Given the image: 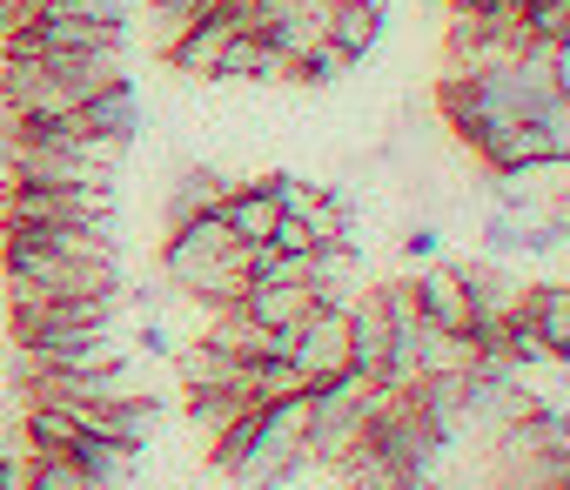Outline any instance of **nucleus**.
I'll return each instance as SVG.
<instances>
[{
  "mask_svg": "<svg viewBox=\"0 0 570 490\" xmlns=\"http://www.w3.org/2000/svg\"><path fill=\"white\" fill-rule=\"evenodd\" d=\"M370 416H376V383H363L356 370L316 383V390H309V430H303L309 463H316V470H336V463L363 443Z\"/></svg>",
  "mask_w": 570,
  "mask_h": 490,
  "instance_id": "obj_3",
  "label": "nucleus"
},
{
  "mask_svg": "<svg viewBox=\"0 0 570 490\" xmlns=\"http://www.w3.org/2000/svg\"><path fill=\"white\" fill-rule=\"evenodd\" d=\"M255 390H262V403H275V396H303L309 376H303L289 356H262V363H255Z\"/></svg>",
  "mask_w": 570,
  "mask_h": 490,
  "instance_id": "obj_23",
  "label": "nucleus"
},
{
  "mask_svg": "<svg viewBox=\"0 0 570 490\" xmlns=\"http://www.w3.org/2000/svg\"><path fill=\"white\" fill-rule=\"evenodd\" d=\"M563 14H570V0H563Z\"/></svg>",
  "mask_w": 570,
  "mask_h": 490,
  "instance_id": "obj_28",
  "label": "nucleus"
},
{
  "mask_svg": "<svg viewBox=\"0 0 570 490\" xmlns=\"http://www.w3.org/2000/svg\"><path fill=\"white\" fill-rule=\"evenodd\" d=\"M450 8H470V14H490V8H503V0H450Z\"/></svg>",
  "mask_w": 570,
  "mask_h": 490,
  "instance_id": "obj_27",
  "label": "nucleus"
},
{
  "mask_svg": "<svg viewBox=\"0 0 570 490\" xmlns=\"http://www.w3.org/2000/svg\"><path fill=\"white\" fill-rule=\"evenodd\" d=\"M228 175L222 168H175V182H168V228H181V222H195V215H222V202H228Z\"/></svg>",
  "mask_w": 570,
  "mask_h": 490,
  "instance_id": "obj_15",
  "label": "nucleus"
},
{
  "mask_svg": "<svg viewBox=\"0 0 570 490\" xmlns=\"http://www.w3.org/2000/svg\"><path fill=\"white\" fill-rule=\"evenodd\" d=\"M208 14H222V0H148V48L168 61V48H175L188 28H202Z\"/></svg>",
  "mask_w": 570,
  "mask_h": 490,
  "instance_id": "obj_18",
  "label": "nucleus"
},
{
  "mask_svg": "<svg viewBox=\"0 0 570 490\" xmlns=\"http://www.w3.org/2000/svg\"><path fill=\"white\" fill-rule=\"evenodd\" d=\"M181 410H188V423H195L208 443H222L242 416H255V410H262V396H255V390H188V403H181Z\"/></svg>",
  "mask_w": 570,
  "mask_h": 490,
  "instance_id": "obj_17",
  "label": "nucleus"
},
{
  "mask_svg": "<svg viewBox=\"0 0 570 490\" xmlns=\"http://www.w3.org/2000/svg\"><path fill=\"white\" fill-rule=\"evenodd\" d=\"M141 350H148V356H175V336H168V323H161V316H148V323H141Z\"/></svg>",
  "mask_w": 570,
  "mask_h": 490,
  "instance_id": "obj_25",
  "label": "nucleus"
},
{
  "mask_svg": "<svg viewBox=\"0 0 570 490\" xmlns=\"http://www.w3.org/2000/svg\"><path fill=\"white\" fill-rule=\"evenodd\" d=\"M476 363V343L470 336H450V330H416V370L423 376H463Z\"/></svg>",
  "mask_w": 570,
  "mask_h": 490,
  "instance_id": "obj_19",
  "label": "nucleus"
},
{
  "mask_svg": "<svg viewBox=\"0 0 570 490\" xmlns=\"http://www.w3.org/2000/svg\"><path fill=\"white\" fill-rule=\"evenodd\" d=\"M403 256H410V263H436V256H443V228H436V222H410V228H403Z\"/></svg>",
  "mask_w": 570,
  "mask_h": 490,
  "instance_id": "obj_24",
  "label": "nucleus"
},
{
  "mask_svg": "<svg viewBox=\"0 0 570 490\" xmlns=\"http://www.w3.org/2000/svg\"><path fill=\"white\" fill-rule=\"evenodd\" d=\"M8 303H68V296H121V270L115 256H55V249H35L28 235L8 228Z\"/></svg>",
  "mask_w": 570,
  "mask_h": 490,
  "instance_id": "obj_2",
  "label": "nucleus"
},
{
  "mask_svg": "<svg viewBox=\"0 0 570 490\" xmlns=\"http://www.w3.org/2000/svg\"><path fill=\"white\" fill-rule=\"evenodd\" d=\"M0 222H115V188H0Z\"/></svg>",
  "mask_w": 570,
  "mask_h": 490,
  "instance_id": "obj_4",
  "label": "nucleus"
},
{
  "mask_svg": "<svg viewBox=\"0 0 570 490\" xmlns=\"http://www.w3.org/2000/svg\"><path fill=\"white\" fill-rule=\"evenodd\" d=\"M222 222H228V235H235V242H268V235H275V222H282L275 182H268V175H262V182H235V188H228V202H222Z\"/></svg>",
  "mask_w": 570,
  "mask_h": 490,
  "instance_id": "obj_11",
  "label": "nucleus"
},
{
  "mask_svg": "<svg viewBox=\"0 0 570 490\" xmlns=\"http://www.w3.org/2000/svg\"><path fill=\"white\" fill-rule=\"evenodd\" d=\"M115 303L121 296H68V303H8L14 343L55 336V330H115Z\"/></svg>",
  "mask_w": 570,
  "mask_h": 490,
  "instance_id": "obj_6",
  "label": "nucleus"
},
{
  "mask_svg": "<svg viewBox=\"0 0 570 490\" xmlns=\"http://www.w3.org/2000/svg\"><path fill=\"white\" fill-rule=\"evenodd\" d=\"M21 490H88V477H81V463L68 450H28Z\"/></svg>",
  "mask_w": 570,
  "mask_h": 490,
  "instance_id": "obj_21",
  "label": "nucleus"
},
{
  "mask_svg": "<svg viewBox=\"0 0 570 490\" xmlns=\"http://www.w3.org/2000/svg\"><path fill=\"white\" fill-rule=\"evenodd\" d=\"M282 356L309 376V390L330 383V376H343L350 370V310H323L316 303L296 330H282Z\"/></svg>",
  "mask_w": 570,
  "mask_h": 490,
  "instance_id": "obj_5",
  "label": "nucleus"
},
{
  "mask_svg": "<svg viewBox=\"0 0 570 490\" xmlns=\"http://www.w3.org/2000/svg\"><path fill=\"white\" fill-rule=\"evenodd\" d=\"M410 303H416V316L430 330H450V336H470V323H476L450 263H423V276H410Z\"/></svg>",
  "mask_w": 570,
  "mask_h": 490,
  "instance_id": "obj_8",
  "label": "nucleus"
},
{
  "mask_svg": "<svg viewBox=\"0 0 570 490\" xmlns=\"http://www.w3.org/2000/svg\"><path fill=\"white\" fill-rule=\"evenodd\" d=\"M550 75H557V95L570 101V35L557 41V55H550Z\"/></svg>",
  "mask_w": 570,
  "mask_h": 490,
  "instance_id": "obj_26",
  "label": "nucleus"
},
{
  "mask_svg": "<svg viewBox=\"0 0 570 490\" xmlns=\"http://www.w3.org/2000/svg\"><path fill=\"white\" fill-rule=\"evenodd\" d=\"M383 21H390L383 0H336V8H330V48L356 68V61L383 41Z\"/></svg>",
  "mask_w": 570,
  "mask_h": 490,
  "instance_id": "obj_13",
  "label": "nucleus"
},
{
  "mask_svg": "<svg viewBox=\"0 0 570 490\" xmlns=\"http://www.w3.org/2000/svg\"><path fill=\"white\" fill-rule=\"evenodd\" d=\"M523 222H530V215L490 208V215H483V256H497V263H503V256H523Z\"/></svg>",
  "mask_w": 570,
  "mask_h": 490,
  "instance_id": "obj_22",
  "label": "nucleus"
},
{
  "mask_svg": "<svg viewBox=\"0 0 570 490\" xmlns=\"http://www.w3.org/2000/svg\"><path fill=\"white\" fill-rule=\"evenodd\" d=\"M68 457L81 463L88 490H115V483H128V470H135V457H141V450H135V443H121V437H108V430H81Z\"/></svg>",
  "mask_w": 570,
  "mask_h": 490,
  "instance_id": "obj_16",
  "label": "nucleus"
},
{
  "mask_svg": "<svg viewBox=\"0 0 570 490\" xmlns=\"http://www.w3.org/2000/svg\"><path fill=\"white\" fill-rule=\"evenodd\" d=\"M81 430H88V423H81L75 410H61V403H28V450H75Z\"/></svg>",
  "mask_w": 570,
  "mask_h": 490,
  "instance_id": "obj_20",
  "label": "nucleus"
},
{
  "mask_svg": "<svg viewBox=\"0 0 570 490\" xmlns=\"http://www.w3.org/2000/svg\"><path fill=\"white\" fill-rule=\"evenodd\" d=\"M161 283L208 310H228L248 290V249L228 235L222 215H195V222L168 228V242H161Z\"/></svg>",
  "mask_w": 570,
  "mask_h": 490,
  "instance_id": "obj_1",
  "label": "nucleus"
},
{
  "mask_svg": "<svg viewBox=\"0 0 570 490\" xmlns=\"http://www.w3.org/2000/svg\"><path fill=\"white\" fill-rule=\"evenodd\" d=\"M543 350H550V370H570V283H523V310H517Z\"/></svg>",
  "mask_w": 570,
  "mask_h": 490,
  "instance_id": "obj_9",
  "label": "nucleus"
},
{
  "mask_svg": "<svg viewBox=\"0 0 570 490\" xmlns=\"http://www.w3.org/2000/svg\"><path fill=\"white\" fill-rule=\"evenodd\" d=\"M68 121H75L81 135H115V141H135V128H141V101H135V88H128V81H115V88L88 95L81 108H68Z\"/></svg>",
  "mask_w": 570,
  "mask_h": 490,
  "instance_id": "obj_14",
  "label": "nucleus"
},
{
  "mask_svg": "<svg viewBox=\"0 0 570 490\" xmlns=\"http://www.w3.org/2000/svg\"><path fill=\"white\" fill-rule=\"evenodd\" d=\"M242 28L228 21V0H222V14H208L202 28H188L175 48H168V68L175 75H188V81H215V68H222V48L235 41Z\"/></svg>",
  "mask_w": 570,
  "mask_h": 490,
  "instance_id": "obj_10",
  "label": "nucleus"
},
{
  "mask_svg": "<svg viewBox=\"0 0 570 490\" xmlns=\"http://www.w3.org/2000/svg\"><path fill=\"white\" fill-rule=\"evenodd\" d=\"M450 270H456V283H463L476 323H510V316L523 310V276L503 270L497 256H463V263H450ZM476 323H470V330H476Z\"/></svg>",
  "mask_w": 570,
  "mask_h": 490,
  "instance_id": "obj_7",
  "label": "nucleus"
},
{
  "mask_svg": "<svg viewBox=\"0 0 570 490\" xmlns=\"http://www.w3.org/2000/svg\"><path fill=\"white\" fill-rule=\"evenodd\" d=\"M309 310H316V296H309L303 283H275V276H262V283L242 290V316H255V323L275 330V336H282V330H296Z\"/></svg>",
  "mask_w": 570,
  "mask_h": 490,
  "instance_id": "obj_12",
  "label": "nucleus"
}]
</instances>
